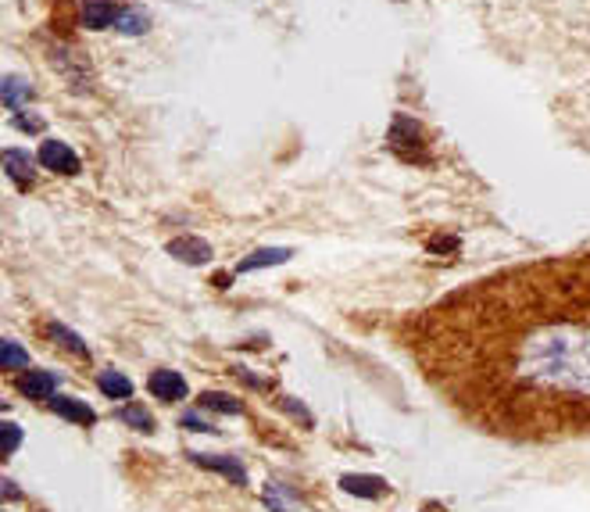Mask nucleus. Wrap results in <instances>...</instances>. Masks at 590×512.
<instances>
[{"label":"nucleus","mask_w":590,"mask_h":512,"mask_svg":"<svg viewBox=\"0 0 590 512\" xmlns=\"http://www.w3.org/2000/svg\"><path fill=\"white\" fill-rule=\"evenodd\" d=\"M40 165H44V169H54V172H65V176L79 172V158H76L61 140H44V147H40Z\"/></svg>","instance_id":"nucleus-1"},{"label":"nucleus","mask_w":590,"mask_h":512,"mask_svg":"<svg viewBox=\"0 0 590 512\" xmlns=\"http://www.w3.org/2000/svg\"><path fill=\"white\" fill-rule=\"evenodd\" d=\"M147 387H151V394L161 398V401H179V398H186V380H183L179 373H172V369L151 373Z\"/></svg>","instance_id":"nucleus-2"},{"label":"nucleus","mask_w":590,"mask_h":512,"mask_svg":"<svg viewBox=\"0 0 590 512\" xmlns=\"http://www.w3.org/2000/svg\"><path fill=\"white\" fill-rule=\"evenodd\" d=\"M19 391H22L26 398H37V401L54 398V391H58V376H54V373H44V369H29V373L19 380Z\"/></svg>","instance_id":"nucleus-3"},{"label":"nucleus","mask_w":590,"mask_h":512,"mask_svg":"<svg viewBox=\"0 0 590 512\" xmlns=\"http://www.w3.org/2000/svg\"><path fill=\"white\" fill-rule=\"evenodd\" d=\"M197 466H204V469H215V473H222L225 480H233V483H247V473H243V466L236 462V458H225V455H208V451H201V455H190Z\"/></svg>","instance_id":"nucleus-4"},{"label":"nucleus","mask_w":590,"mask_h":512,"mask_svg":"<svg viewBox=\"0 0 590 512\" xmlns=\"http://www.w3.org/2000/svg\"><path fill=\"white\" fill-rule=\"evenodd\" d=\"M83 22L90 29H108L119 22V8L111 4V0H86L83 4Z\"/></svg>","instance_id":"nucleus-5"},{"label":"nucleus","mask_w":590,"mask_h":512,"mask_svg":"<svg viewBox=\"0 0 590 512\" xmlns=\"http://www.w3.org/2000/svg\"><path fill=\"white\" fill-rule=\"evenodd\" d=\"M168 251L176 254V259L190 262V266H201V262H208V259H211V247H208L204 240H197V236H179V240H172V244H168Z\"/></svg>","instance_id":"nucleus-6"},{"label":"nucleus","mask_w":590,"mask_h":512,"mask_svg":"<svg viewBox=\"0 0 590 512\" xmlns=\"http://www.w3.org/2000/svg\"><path fill=\"white\" fill-rule=\"evenodd\" d=\"M51 409H54L58 416H65V419H72V423H79V426H90V423L97 419V412H94L90 405H83V401H76V398H51Z\"/></svg>","instance_id":"nucleus-7"},{"label":"nucleus","mask_w":590,"mask_h":512,"mask_svg":"<svg viewBox=\"0 0 590 512\" xmlns=\"http://www.w3.org/2000/svg\"><path fill=\"white\" fill-rule=\"evenodd\" d=\"M340 487H344L348 494H358V498H380V494L387 491V483H383L380 476H358V473H348V476L340 480Z\"/></svg>","instance_id":"nucleus-8"},{"label":"nucleus","mask_w":590,"mask_h":512,"mask_svg":"<svg viewBox=\"0 0 590 512\" xmlns=\"http://www.w3.org/2000/svg\"><path fill=\"white\" fill-rule=\"evenodd\" d=\"M4 165H8V176L15 179V183H33V158L26 154V151H4Z\"/></svg>","instance_id":"nucleus-9"},{"label":"nucleus","mask_w":590,"mask_h":512,"mask_svg":"<svg viewBox=\"0 0 590 512\" xmlns=\"http://www.w3.org/2000/svg\"><path fill=\"white\" fill-rule=\"evenodd\" d=\"M286 259H290V251H283V247H265V251H254L250 259L240 262V273L265 269V266H279V262H286Z\"/></svg>","instance_id":"nucleus-10"},{"label":"nucleus","mask_w":590,"mask_h":512,"mask_svg":"<svg viewBox=\"0 0 590 512\" xmlns=\"http://www.w3.org/2000/svg\"><path fill=\"white\" fill-rule=\"evenodd\" d=\"M97 387H101L108 398H129V394H133L129 376H122V373H115V369H104V373L97 376Z\"/></svg>","instance_id":"nucleus-11"},{"label":"nucleus","mask_w":590,"mask_h":512,"mask_svg":"<svg viewBox=\"0 0 590 512\" xmlns=\"http://www.w3.org/2000/svg\"><path fill=\"white\" fill-rule=\"evenodd\" d=\"M119 419H122V423H129L133 430H143V434H151V430H154V416H151L143 405H126V409L119 412Z\"/></svg>","instance_id":"nucleus-12"},{"label":"nucleus","mask_w":590,"mask_h":512,"mask_svg":"<svg viewBox=\"0 0 590 512\" xmlns=\"http://www.w3.org/2000/svg\"><path fill=\"white\" fill-rule=\"evenodd\" d=\"M0 366H4V369H22V366H29V351H22L15 341H4V348H0Z\"/></svg>","instance_id":"nucleus-13"},{"label":"nucleus","mask_w":590,"mask_h":512,"mask_svg":"<svg viewBox=\"0 0 590 512\" xmlns=\"http://www.w3.org/2000/svg\"><path fill=\"white\" fill-rule=\"evenodd\" d=\"M201 405H208V409H215V412H243V405L236 401V398H229V394H218V391H208V394H201Z\"/></svg>","instance_id":"nucleus-14"},{"label":"nucleus","mask_w":590,"mask_h":512,"mask_svg":"<svg viewBox=\"0 0 590 512\" xmlns=\"http://www.w3.org/2000/svg\"><path fill=\"white\" fill-rule=\"evenodd\" d=\"M0 430H4V455H15V448H19V441H22V430H19L15 423H4Z\"/></svg>","instance_id":"nucleus-15"},{"label":"nucleus","mask_w":590,"mask_h":512,"mask_svg":"<svg viewBox=\"0 0 590 512\" xmlns=\"http://www.w3.org/2000/svg\"><path fill=\"white\" fill-rule=\"evenodd\" d=\"M54 337H61V344H65L69 351H76V355H86V344H79V337H76V334H69L65 326H54Z\"/></svg>","instance_id":"nucleus-16"},{"label":"nucleus","mask_w":590,"mask_h":512,"mask_svg":"<svg viewBox=\"0 0 590 512\" xmlns=\"http://www.w3.org/2000/svg\"><path fill=\"white\" fill-rule=\"evenodd\" d=\"M265 501H268V505H272L275 512H286V508L293 505V494H286V498H283V494H279L275 487H268V498H265Z\"/></svg>","instance_id":"nucleus-17"},{"label":"nucleus","mask_w":590,"mask_h":512,"mask_svg":"<svg viewBox=\"0 0 590 512\" xmlns=\"http://www.w3.org/2000/svg\"><path fill=\"white\" fill-rule=\"evenodd\" d=\"M183 423H186L190 430H211V423H204L197 412H186V416H183Z\"/></svg>","instance_id":"nucleus-18"}]
</instances>
